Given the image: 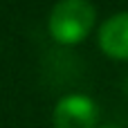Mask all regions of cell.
Listing matches in <instances>:
<instances>
[{
	"label": "cell",
	"mask_w": 128,
	"mask_h": 128,
	"mask_svg": "<svg viewBox=\"0 0 128 128\" xmlns=\"http://www.w3.org/2000/svg\"><path fill=\"white\" fill-rule=\"evenodd\" d=\"M97 128H119V126H97Z\"/></svg>",
	"instance_id": "cell-4"
},
{
	"label": "cell",
	"mask_w": 128,
	"mask_h": 128,
	"mask_svg": "<svg viewBox=\"0 0 128 128\" xmlns=\"http://www.w3.org/2000/svg\"><path fill=\"white\" fill-rule=\"evenodd\" d=\"M52 124L54 128H97L99 106L88 94H65L56 101L52 110Z\"/></svg>",
	"instance_id": "cell-2"
},
{
	"label": "cell",
	"mask_w": 128,
	"mask_h": 128,
	"mask_svg": "<svg viewBox=\"0 0 128 128\" xmlns=\"http://www.w3.org/2000/svg\"><path fill=\"white\" fill-rule=\"evenodd\" d=\"M99 50L112 61H128V11L112 14L99 25Z\"/></svg>",
	"instance_id": "cell-3"
},
{
	"label": "cell",
	"mask_w": 128,
	"mask_h": 128,
	"mask_svg": "<svg viewBox=\"0 0 128 128\" xmlns=\"http://www.w3.org/2000/svg\"><path fill=\"white\" fill-rule=\"evenodd\" d=\"M97 25V7L90 0H58L47 18V32L58 45L83 43Z\"/></svg>",
	"instance_id": "cell-1"
}]
</instances>
